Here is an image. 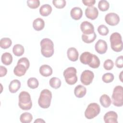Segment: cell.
Masks as SVG:
<instances>
[{
  "label": "cell",
  "instance_id": "836d02e7",
  "mask_svg": "<svg viewBox=\"0 0 123 123\" xmlns=\"http://www.w3.org/2000/svg\"><path fill=\"white\" fill-rule=\"evenodd\" d=\"M98 31L101 36H106L109 32L108 28L104 25H101L98 26Z\"/></svg>",
  "mask_w": 123,
  "mask_h": 123
},
{
  "label": "cell",
  "instance_id": "d6986e66",
  "mask_svg": "<svg viewBox=\"0 0 123 123\" xmlns=\"http://www.w3.org/2000/svg\"><path fill=\"white\" fill-rule=\"evenodd\" d=\"M21 82L18 79L12 80L9 86V89L10 92L12 93H16L21 87Z\"/></svg>",
  "mask_w": 123,
  "mask_h": 123
},
{
  "label": "cell",
  "instance_id": "ab89813d",
  "mask_svg": "<svg viewBox=\"0 0 123 123\" xmlns=\"http://www.w3.org/2000/svg\"><path fill=\"white\" fill-rule=\"evenodd\" d=\"M82 2L86 6H87L88 7H91L95 4L96 2V0H82Z\"/></svg>",
  "mask_w": 123,
  "mask_h": 123
},
{
  "label": "cell",
  "instance_id": "8d00e7d4",
  "mask_svg": "<svg viewBox=\"0 0 123 123\" xmlns=\"http://www.w3.org/2000/svg\"><path fill=\"white\" fill-rule=\"evenodd\" d=\"M114 66L113 61L111 59H107L103 63L104 68L106 70H111L112 69Z\"/></svg>",
  "mask_w": 123,
  "mask_h": 123
},
{
  "label": "cell",
  "instance_id": "7402d4cb",
  "mask_svg": "<svg viewBox=\"0 0 123 123\" xmlns=\"http://www.w3.org/2000/svg\"><path fill=\"white\" fill-rule=\"evenodd\" d=\"M52 10V7L50 5L45 4L40 7L39 13L43 16H47L51 13Z\"/></svg>",
  "mask_w": 123,
  "mask_h": 123
},
{
  "label": "cell",
  "instance_id": "d4e9b609",
  "mask_svg": "<svg viewBox=\"0 0 123 123\" xmlns=\"http://www.w3.org/2000/svg\"><path fill=\"white\" fill-rule=\"evenodd\" d=\"M97 35L94 32L91 34L86 35L83 34L82 35V39L86 43H91L93 42L96 38Z\"/></svg>",
  "mask_w": 123,
  "mask_h": 123
},
{
  "label": "cell",
  "instance_id": "f546056e",
  "mask_svg": "<svg viewBox=\"0 0 123 123\" xmlns=\"http://www.w3.org/2000/svg\"><path fill=\"white\" fill-rule=\"evenodd\" d=\"M100 60L96 55L93 54L92 59L91 62L88 64L89 66L92 68H98L100 65Z\"/></svg>",
  "mask_w": 123,
  "mask_h": 123
},
{
  "label": "cell",
  "instance_id": "f1b7e54d",
  "mask_svg": "<svg viewBox=\"0 0 123 123\" xmlns=\"http://www.w3.org/2000/svg\"><path fill=\"white\" fill-rule=\"evenodd\" d=\"M49 84L51 87L54 89H58L61 86V81L59 78L52 77L49 80Z\"/></svg>",
  "mask_w": 123,
  "mask_h": 123
},
{
  "label": "cell",
  "instance_id": "44dd1931",
  "mask_svg": "<svg viewBox=\"0 0 123 123\" xmlns=\"http://www.w3.org/2000/svg\"><path fill=\"white\" fill-rule=\"evenodd\" d=\"M45 26V22L41 18H37L33 22V27L34 29L37 31L42 30Z\"/></svg>",
  "mask_w": 123,
  "mask_h": 123
},
{
  "label": "cell",
  "instance_id": "52a82bcc",
  "mask_svg": "<svg viewBox=\"0 0 123 123\" xmlns=\"http://www.w3.org/2000/svg\"><path fill=\"white\" fill-rule=\"evenodd\" d=\"M100 112V107L97 103H91L87 107L85 116L88 119H92L99 114Z\"/></svg>",
  "mask_w": 123,
  "mask_h": 123
},
{
  "label": "cell",
  "instance_id": "5b68a950",
  "mask_svg": "<svg viewBox=\"0 0 123 123\" xmlns=\"http://www.w3.org/2000/svg\"><path fill=\"white\" fill-rule=\"evenodd\" d=\"M111 98L113 105L116 107H122L123 105V87L122 86H117L114 88Z\"/></svg>",
  "mask_w": 123,
  "mask_h": 123
},
{
  "label": "cell",
  "instance_id": "277c9868",
  "mask_svg": "<svg viewBox=\"0 0 123 123\" xmlns=\"http://www.w3.org/2000/svg\"><path fill=\"white\" fill-rule=\"evenodd\" d=\"M111 49L115 52H120L123 50V41L122 36L118 32H114L110 37Z\"/></svg>",
  "mask_w": 123,
  "mask_h": 123
},
{
  "label": "cell",
  "instance_id": "ac0fdd59",
  "mask_svg": "<svg viewBox=\"0 0 123 123\" xmlns=\"http://www.w3.org/2000/svg\"><path fill=\"white\" fill-rule=\"evenodd\" d=\"M86 93V88L81 85L75 86L74 89V93L75 96L78 98H82L84 97Z\"/></svg>",
  "mask_w": 123,
  "mask_h": 123
},
{
  "label": "cell",
  "instance_id": "1f68e13d",
  "mask_svg": "<svg viewBox=\"0 0 123 123\" xmlns=\"http://www.w3.org/2000/svg\"><path fill=\"white\" fill-rule=\"evenodd\" d=\"M98 7L100 11L105 12L107 11L110 7L109 2L106 0H101L98 3Z\"/></svg>",
  "mask_w": 123,
  "mask_h": 123
},
{
  "label": "cell",
  "instance_id": "4dcf8cb0",
  "mask_svg": "<svg viewBox=\"0 0 123 123\" xmlns=\"http://www.w3.org/2000/svg\"><path fill=\"white\" fill-rule=\"evenodd\" d=\"M39 82L38 80L35 77L29 78L27 80V86L31 89H35L38 86Z\"/></svg>",
  "mask_w": 123,
  "mask_h": 123
},
{
  "label": "cell",
  "instance_id": "6da1fadb",
  "mask_svg": "<svg viewBox=\"0 0 123 123\" xmlns=\"http://www.w3.org/2000/svg\"><path fill=\"white\" fill-rule=\"evenodd\" d=\"M41 52L42 55L46 58L51 57L54 52V44L52 41L48 38H44L40 41Z\"/></svg>",
  "mask_w": 123,
  "mask_h": 123
},
{
  "label": "cell",
  "instance_id": "ba28073f",
  "mask_svg": "<svg viewBox=\"0 0 123 123\" xmlns=\"http://www.w3.org/2000/svg\"><path fill=\"white\" fill-rule=\"evenodd\" d=\"M94 77V73L91 71L86 70L84 71L81 74L80 81L83 85L88 86L92 82Z\"/></svg>",
  "mask_w": 123,
  "mask_h": 123
},
{
  "label": "cell",
  "instance_id": "cb8c5ba5",
  "mask_svg": "<svg viewBox=\"0 0 123 123\" xmlns=\"http://www.w3.org/2000/svg\"><path fill=\"white\" fill-rule=\"evenodd\" d=\"M99 102L104 108L109 107L111 103V98L107 94H103L101 95L99 98Z\"/></svg>",
  "mask_w": 123,
  "mask_h": 123
},
{
  "label": "cell",
  "instance_id": "b9f144b4",
  "mask_svg": "<svg viewBox=\"0 0 123 123\" xmlns=\"http://www.w3.org/2000/svg\"><path fill=\"white\" fill-rule=\"evenodd\" d=\"M45 123V121L44 120H43L41 118H38V119H37L35 121H34V123Z\"/></svg>",
  "mask_w": 123,
  "mask_h": 123
},
{
  "label": "cell",
  "instance_id": "7bdbcfd3",
  "mask_svg": "<svg viewBox=\"0 0 123 123\" xmlns=\"http://www.w3.org/2000/svg\"><path fill=\"white\" fill-rule=\"evenodd\" d=\"M123 71H122V72H121L120 75H119V78H120V80H121V81L122 82H123V78H123Z\"/></svg>",
  "mask_w": 123,
  "mask_h": 123
},
{
  "label": "cell",
  "instance_id": "9c48e42d",
  "mask_svg": "<svg viewBox=\"0 0 123 123\" xmlns=\"http://www.w3.org/2000/svg\"><path fill=\"white\" fill-rule=\"evenodd\" d=\"M106 23L110 25L115 26L117 25L120 22L119 16L114 12H110L105 17Z\"/></svg>",
  "mask_w": 123,
  "mask_h": 123
},
{
  "label": "cell",
  "instance_id": "30bf717a",
  "mask_svg": "<svg viewBox=\"0 0 123 123\" xmlns=\"http://www.w3.org/2000/svg\"><path fill=\"white\" fill-rule=\"evenodd\" d=\"M80 29L84 34L88 35L93 33L94 27L93 24L88 21H84L80 25Z\"/></svg>",
  "mask_w": 123,
  "mask_h": 123
},
{
  "label": "cell",
  "instance_id": "9a60e30c",
  "mask_svg": "<svg viewBox=\"0 0 123 123\" xmlns=\"http://www.w3.org/2000/svg\"><path fill=\"white\" fill-rule=\"evenodd\" d=\"M70 15L73 19L75 20H78L82 17V10L79 7H74L71 10Z\"/></svg>",
  "mask_w": 123,
  "mask_h": 123
},
{
  "label": "cell",
  "instance_id": "d6a6232c",
  "mask_svg": "<svg viewBox=\"0 0 123 123\" xmlns=\"http://www.w3.org/2000/svg\"><path fill=\"white\" fill-rule=\"evenodd\" d=\"M114 77L112 74L111 73H107L104 74L102 77V81L106 83H109L113 81Z\"/></svg>",
  "mask_w": 123,
  "mask_h": 123
},
{
  "label": "cell",
  "instance_id": "5bb4252c",
  "mask_svg": "<svg viewBox=\"0 0 123 123\" xmlns=\"http://www.w3.org/2000/svg\"><path fill=\"white\" fill-rule=\"evenodd\" d=\"M67 57L69 60L72 62H75L78 60L79 53L77 50L74 47L69 48L67 51Z\"/></svg>",
  "mask_w": 123,
  "mask_h": 123
},
{
  "label": "cell",
  "instance_id": "8992f818",
  "mask_svg": "<svg viewBox=\"0 0 123 123\" xmlns=\"http://www.w3.org/2000/svg\"><path fill=\"white\" fill-rule=\"evenodd\" d=\"M76 73V69L74 67H69L64 71L63 75L66 82L68 84L73 85L77 82L78 78Z\"/></svg>",
  "mask_w": 123,
  "mask_h": 123
},
{
  "label": "cell",
  "instance_id": "484cf974",
  "mask_svg": "<svg viewBox=\"0 0 123 123\" xmlns=\"http://www.w3.org/2000/svg\"><path fill=\"white\" fill-rule=\"evenodd\" d=\"M12 52L14 55L16 56H22L25 52V49L24 47L21 44H16L12 48Z\"/></svg>",
  "mask_w": 123,
  "mask_h": 123
},
{
  "label": "cell",
  "instance_id": "f35d334b",
  "mask_svg": "<svg viewBox=\"0 0 123 123\" xmlns=\"http://www.w3.org/2000/svg\"><path fill=\"white\" fill-rule=\"evenodd\" d=\"M115 65L119 68H122L123 67V56L122 55L120 56L117 58L115 61Z\"/></svg>",
  "mask_w": 123,
  "mask_h": 123
},
{
  "label": "cell",
  "instance_id": "8fae6325",
  "mask_svg": "<svg viewBox=\"0 0 123 123\" xmlns=\"http://www.w3.org/2000/svg\"><path fill=\"white\" fill-rule=\"evenodd\" d=\"M118 115L114 111H109L106 112L103 117L105 123H117Z\"/></svg>",
  "mask_w": 123,
  "mask_h": 123
},
{
  "label": "cell",
  "instance_id": "4fadbf2b",
  "mask_svg": "<svg viewBox=\"0 0 123 123\" xmlns=\"http://www.w3.org/2000/svg\"><path fill=\"white\" fill-rule=\"evenodd\" d=\"M85 15L87 18L94 20L98 17V11L97 8L94 6L88 7L85 10Z\"/></svg>",
  "mask_w": 123,
  "mask_h": 123
},
{
  "label": "cell",
  "instance_id": "3957f363",
  "mask_svg": "<svg viewBox=\"0 0 123 123\" xmlns=\"http://www.w3.org/2000/svg\"><path fill=\"white\" fill-rule=\"evenodd\" d=\"M51 98L52 93L51 91L47 89H43L40 92L38 100V104L41 108L47 109L50 105Z\"/></svg>",
  "mask_w": 123,
  "mask_h": 123
},
{
  "label": "cell",
  "instance_id": "2e32d148",
  "mask_svg": "<svg viewBox=\"0 0 123 123\" xmlns=\"http://www.w3.org/2000/svg\"><path fill=\"white\" fill-rule=\"evenodd\" d=\"M93 54L89 52L86 51L83 52L80 57V62L84 64L88 65L92 59Z\"/></svg>",
  "mask_w": 123,
  "mask_h": 123
},
{
  "label": "cell",
  "instance_id": "83f0119b",
  "mask_svg": "<svg viewBox=\"0 0 123 123\" xmlns=\"http://www.w3.org/2000/svg\"><path fill=\"white\" fill-rule=\"evenodd\" d=\"M12 44V40L8 37H4L0 40V46L3 49H6L11 47Z\"/></svg>",
  "mask_w": 123,
  "mask_h": 123
},
{
  "label": "cell",
  "instance_id": "7a4b0ae2",
  "mask_svg": "<svg viewBox=\"0 0 123 123\" xmlns=\"http://www.w3.org/2000/svg\"><path fill=\"white\" fill-rule=\"evenodd\" d=\"M18 106L20 109L27 111L31 109L32 102L30 95L26 91H22L18 96Z\"/></svg>",
  "mask_w": 123,
  "mask_h": 123
},
{
  "label": "cell",
  "instance_id": "603a6c76",
  "mask_svg": "<svg viewBox=\"0 0 123 123\" xmlns=\"http://www.w3.org/2000/svg\"><path fill=\"white\" fill-rule=\"evenodd\" d=\"M2 63L5 65H9L12 62V56L9 52H5L3 53L1 57Z\"/></svg>",
  "mask_w": 123,
  "mask_h": 123
},
{
  "label": "cell",
  "instance_id": "4316f807",
  "mask_svg": "<svg viewBox=\"0 0 123 123\" xmlns=\"http://www.w3.org/2000/svg\"><path fill=\"white\" fill-rule=\"evenodd\" d=\"M33 120L32 115L27 112L23 113L20 117V120L23 123H29L32 122Z\"/></svg>",
  "mask_w": 123,
  "mask_h": 123
},
{
  "label": "cell",
  "instance_id": "74e56055",
  "mask_svg": "<svg viewBox=\"0 0 123 123\" xmlns=\"http://www.w3.org/2000/svg\"><path fill=\"white\" fill-rule=\"evenodd\" d=\"M17 64H21L24 65L27 69V70L28 69L29 66H30V62L27 58L26 57H23L20 59L17 62Z\"/></svg>",
  "mask_w": 123,
  "mask_h": 123
},
{
  "label": "cell",
  "instance_id": "60d3db41",
  "mask_svg": "<svg viewBox=\"0 0 123 123\" xmlns=\"http://www.w3.org/2000/svg\"><path fill=\"white\" fill-rule=\"evenodd\" d=\"M7 73V70L6 67L3 66H0V76L3 77L5 76Z\"/></svg>",
  "mask_w": 123,
  "mask_h": 123
},
{
  "label": "cell",
  "instance_id": "e575fe53",
  "mask_svg": "<svg viewBox=\"0 0 123 123\" xmlns=\"http://www.w3.org/2000/svg\"><path fill=\"white\" fill-rule=\"evenodd\" d=\"M66 1L65 0H53L52 3L54 6L58 9H62L66 5Z\"/></svg>",
  "mask_w": 123,
  "mask_h": 123
},
{
  "label": "cell",
  "instance_id": "7c38bea8",
  "mask_svg": "<svg viewBox=\"0 0 123 123\" xmlns=\"http://www.w3.org/2000/svg\"><path fill=\"white\" fill-rule=\"evenodd\" d=\"M96 51L99 54H103L106 52L108 46L106 42L103 39H99L95 44Z\"/></svg>",
  "mask_w": 123,
  "mask_h": 123
},
{
  "label": "cell",
  "instance_id": "ffe728a7",
  "mask_svg": "<svg viewBox=\"0 0 123 123\" xmlns=\"http://www.w3.org/2000/svg\"><path fill=\"white\" fill-rule=\"evenodd\" d=\"M27 70L26 68L24 65L17 64L13 69V73L15 75L20 77L25 75Z\"/></svg>",
  "mask_w": 123,
  "mask_h": 123
},
{
  "label": "cell",
  "instance_id": "e0dca14e",
  "mask_svg": "<svg viewBox=\"0 0 123 123\" xmlns=\"http://www.w3.org/2000/svg\"><path fill=\"white\" fill-rule=\"evenodd\" d=\"M39 73L41 75L45 77H48L52 74V69L51 67L47 64L41 65L39 68Z\"/></svg>",
  "mask_w": 123,
  "mask_h": 123
},
{
  "label": "cell",
  "instance_id": "d590c367",
  "mask_svg": "<svg viewBox=\"0 0 123 123\" xmlns=\"http://www.w3.org/2000/svg\"><path fill=\"white\" fill-rule=\"evenodd\" d=\"M27 6L31 9H37L40 5L39 0H28L27 1Z\"/></svg>",
  "mask_w": 123,
  "mask_h": 123
}]
</instances>
